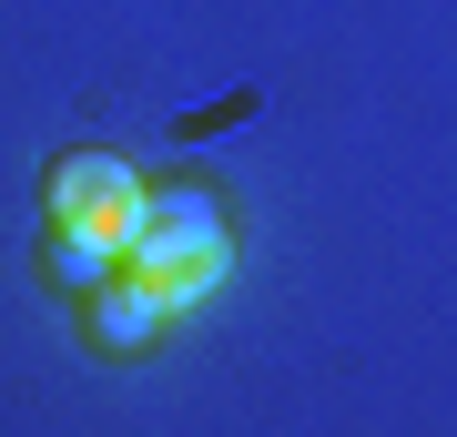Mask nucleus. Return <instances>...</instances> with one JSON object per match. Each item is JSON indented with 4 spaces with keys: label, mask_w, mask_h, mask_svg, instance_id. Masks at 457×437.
<instances>
[{
    "label": "nucleus",
    "mask_w": 457,
    "mask_h": 437,
    "mask_svg": "<svg viewBox=\"0 0 457 437\" xmlns=\"http://www.w3.org/2000/svg\"><path fill=\"white\" fill-rule=\"evenodd\" d=\"M143 173H132L122 153H62L51 163V183H41V214H51V234L62 244H92V255H112L122 265V244L132 224H143Z\"/></svg>",
    "instance_id": "2"
},
{
    "label": "nucleus",
    "mask_w": 457,
    "mask_h": 437,
    "mask_svg": "<svg viewBox=\"0 0 457 437\" xmlns=\"http://www.w3.org/2000/svg\"><path fill=\"white\" fill-rule=\"evenodd\" d=\"M82 336L102 357H153V346L173 336V306H163V285H143L132 265H112V275L92 285V306H82Z\"/></svg>",
    "instance_id": "3"
},
{
    "label": "nucleus",
    "mask_w": 457,
    "mask_h": 437,
    "mask_svg": "<svg viewBox=\"0 0 457 437\" xmlns=\"http://www.w3.org/2000/svg\"><path fill=\"white\" fill-rule=\"evenodd\" d=\"M122 265L143 285H163V306L183 315V306H204V295L234 275V224H224V204H213L204 183H163V194L143 204V224H132Z\"/></svg>",
    "instance_id": "1"
}]
</instances>
